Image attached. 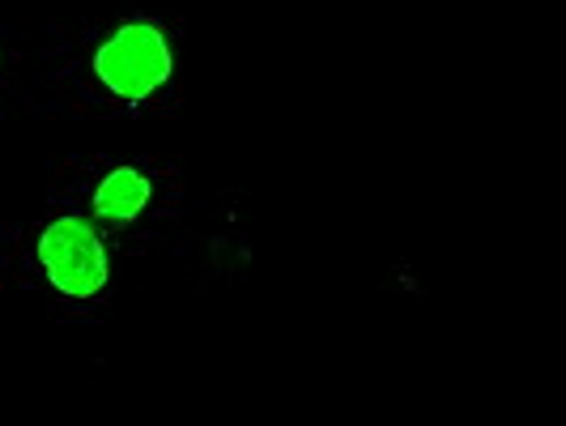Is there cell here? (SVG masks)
Instances as JSON below:
<instances>
[{
  "instance_id": "2",
  "label": "cell",
  "mask_w": 566,
  "mask_h": 426,
  "mask_svg": "<svg viewBox=\"0 0 566 426\" xmlns=\"http://www.w3.org/2000/svg\"><path fill=\"white\" fill-rule=\"evenodd\" d=\"M34 260L43 269V278L56 285V294L73 303H94L103 299V290L112 282V264L103 235L90 227L77 214H60L34 239Z\"/></svg>"
},
{
  "instance_id": "1",
  "label": "cell",
  "mask_w": 566,
  "mask_h": 426,
  "mask_svg": "<svg viewBox=\"0 0 566 426\" xmlns=\"http://www.w3.org/2000/svg\"><path fill=\"white\" fill-rule=\"evenodd\" d=\"M90 73L112 98L128 103V107L154 103L163 94V85L170 82V73H175L167 30L158 22H119L94 48Z\"/></svg>"
},
{
  "instance_id": "3",
  "label": "cell",
  "mask_w": 566,
  "mask_h": 426,
  "mask_svg": "<svg viewBox=\"0 0 566 426\" xmlns=\"http://www.w3.org/2000/svg\"><path fill=\"white\" fill-rule=\"evenodd\" d=\"M149 205H154V179L142 167H112L98 179L94 197H90L94 218L98 222H115V227L119 222H137Z\"/></svg>"
}]
</instances>
